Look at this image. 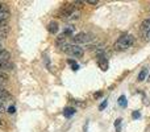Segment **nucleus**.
<instances>
[{"label":"nucleus","mask_w":150,"mask_h":132,"mask_svg":"<svg viewBox=\"0 0 150 132\" xmlns=\"http://www.w3.org/2000/svg\"><path fill=\"white\" fill-rule=\"evenodd\" d=\"M58 29H59V26H58L57 21H50L49 25H47V31H49L52 34H57Z\"/></svg>","instance_id":"0eeeda50"},{"label":"nucleus","mask_w":150,"mask_h":132,"mask_svg":"<svg viewBox=\"0 0 150 132\" xmlns=\"http://www.w3.org/2000/svg\"><path fill=\"white\" fill-rule=\"evenodd\" d=\"M8 79V74L4 71H0V81H7Z\"/></svg>","instance_id":"4468645a"},{"label":"nucleus","mask_w":150,"mask_h":132,"mask_svg":"<svg viewBox=\"0 0 150 132\" xmlns=\"http://www.w3.org/2000/svg\"><path fill=\"white\" fill-rule=\"evenodd\" d=\"M13 69H15V65L11 64L9 61H1L0 60V71L5 73V70H13Z\"/></svg>","instance_id":"423d86ee"},{"label":"nucleus","mask_w":150,"mask_h":132,"mask_svg":"<svg viewBox=\"0 0 150 132\" xmlns=\"http://www.w3.org/2000/svg\"><path fill=\"white\" fill-rule=\"evenodd\" d=\"M121 123H122V119H116L115 122V128H116V132H121Z\"/></svg>","instance_id":"ddd939ff"},{"label":"nucleus","mask_w":150,"mask_h":132,"mask_svg":"<svg viewBox=\"0 0 150 132\" xmlns=\"http://www.w3.org/2000/svg\"><path fill=\"white\" fill-rule=\"evenodd\" d=\"M107 104H108V102H107V101H104L103 103H101L100 106H99V110H100V111H103V110H104V108H105V107H107Z\"/></svg>","instance_id":"dca6fc26"},{"label":"nucleus","mask_w":150,"mask_h":132,"mask_svg":"<svg viewBox=\"0 0 150 132\" xmlns=\"http://www.w3.org/2000/svg\"><path fill=\"white\" fill-rule=\"evenodd\" d=\"M88 4H98V0H87Z\"/></svg>","instance_id":"a211bd4d"},{"label":"nucleus","mask_w":150,"mask_h":132,"mask_svg":"<svg viewBox=\"0 0 150 132\" xmlns=\"http://www.w3.org/2000/svg\"><path fill=\"white\" fill-rule=\"evenodd\" d=\"M98 65L100 66V69L103 71L108 70V60L105 58L104 53H101V52H99V54H98Z\"/></svg>","instance_id":"39448f33"},{"label":"nucleus","mask_w":150,"mask_h":132,"mask_svg":"<svg viewBox=\"0 0 150 132\" xmlns=\"http://www.w3.org/2000/svg\"><path fill=\"white\" fill-rule=\"evenodd\" d=\"M148 82L150 83V75H149V77H148Z\"/></svg>","instance_id":"5701e85b"},{"label":"nucleus","mask_w":150,"mask_h":132,"mask_svg":"<svg viewBox=\"0 0 150 132\" xmlns=\"http://www.w3.org/2000/svg\"><path fill=\"white\" fill-rule=\"evenodd\" d=\"M75 112H76V110L74 108V107H66L65 110H63V116L67 118V119H70L71 116H74Z\"/></svg>","instance_id":"6e6552de"},{"label":"nucleus","mask_w":150,"mask_h":132,"mask_svg":"<svg viewBox=\"0 0 150 132\" xmlns=\"http://www.w3.org/2000/svg\"><path fill=\"white\" fill-rule=\"evenodd\" d=\"M93 40V36L88 33H78L73 37V41L75 42V45H79V44H88Z\"/></svg>","instance_id":"7ed1b4c3"},{"label":"nucleus","mask_w":150,"mask_h":132,"mask_svg":"<svg viewBox=\"0 0 150 132\" xmlns=\"http://www.w3.org/2000/svg\"><path fill=\"white\" fill-rule=\"evenodd\" d=\"M141 29H142L144 32H146V33H149L150 32V19H146V20L142 21V24H141Z\"/></svg>","instance_id":"9d476101"},{"label":"nucleus","mask_w":150,"mask_h":132,"mask_svg":"<svg viewBox=\"0 0 150 132\" xmlns=\"http://www.w3.org/2000/svg\"><path fill=\"white\" fill-rule=\"evenodd\" d=\"M8 112H9V114H15V112H16V107L15 106H9V107H8Z\"/></svg>","instance_id":"f3484780"},{"label":"nucleus","mask_w":150,"mask_h":132,"mask_svg":"<svg viewBox=\"0 0 150 132\" xmlns=\"http://www.w3.org/2000/svg\"><path fill=\"white\" fill-rule=\"evenodd\" d=\"M3 127H4V123H3V120L0 119V128H3Z\"/></svg>","instance_id":"6ab92c4d"},{"label":"nucleus","mask_w":150,"mask_h":132,"mask_svg":"<svg viewBox=\"0 0 150 132\" xmlns=\"http://www.w3.org/2000/svg\"><path fill=\"white\" fill-rule=\"evenodd\" d=\"M132 118H133V119H140V118H141V112L140 111H133Z\"/></svg>","instance_id":"2eb2a0df"},{"label":"nucleus","mask_w":150,"mask_h":132,"mask_svg":"<svg viewBox=\"0 0 150 132\" xmlns=\"http://www.w3.org/2000/svg\"><path fill=\"white\" fill-rule=\"evenodd\" d=\"M148 73H149V70L146 69V67H144L142 70L140 71V74H138V82H142V81H145L146 78H148Z\"/></svg>","instance_id":"1a4fd4ad"},{"label":"nucleus","mask_w":150,"mask_h":132,"mask_svg":"<svg viewBox=\"0 0 150 132\" xmlns=\"http://www.w3.org/2000/svg\"><path fill=\"white\" fill-rule=\"evenodd\" d=\"M61 49H62V52H65L66 54L71 56V57L80 58V57H83V54H84V50H83V48L80 46V45L65 44L63 46H61Z\"/></svg>","instance_id":"f03ea898"},{"label":"nucleus","mask_w":150,"mask_h":132,"mask_svg":"<svg viewBox=\"0 0 150 132\" xmlns=\"http://www.w3.org/2000/svg\"><path fill=\"white\" fill-rule=\"evenodd\" d=\"M133 44H134V37L129 33H124L119 37V40H117L116 44H115V48H116L117 50H127V49H129Z\"/></svg>","instance_id":"f257e3e1"},{"label":"nucleus","mask_w":150,"mask_h":132,"mask_svg":"<svg viewBox=\"0 0 150 132\" xmlns=\"http://www.w3.org/2000/svg\"><path fill=\"white\" fill-rule=\"evenodd\" d=\"M87 127H88V123H86V126H84V132H87Z\"/></svg>","instance_id":"412c9836"},{"label":"nucleus","mask_w":150,"mask_h":132,"mask_svg":"<svg viewBox=\"0 0 150 132\" xmlns=\"http://www.w3.org/2000/svg\"><path fill=\"white\" fill-rule=\"evenodd\" d=\"M67 64H69V65L71 66V69H73L74 71H76V70L79 69V65H78V64L75 62L74 60H67Z\"/></svg>","instance_id":"f8f14e48"},{"label":"nucleus","mask_w":150,"mask_h":132,"mask_svg":"<svg viewBox=\"0 0 150 132\" xmlns=\"http://www.w3.org/2000/svg\"><path fill=\"white\" fill-rule=\"evenodd\" d=\"M149 36H150V32H149Z\"/></svg>","instance_id":"b1692460"},{"label":"nucleus","mask_w":150,"mask_h":132,"mask_svg":"<svg viewBox=\"0 0 150 132\" xmlns=\"http://www.w3.org/2000/svg\"><path fill=\"white\" fill-rule=\"evenodd\" d=\"M100 95H101V93H96L95 94V98H98V96H100Z\"/></svg>","instance_id":"aec40b11"},{"label":"nucleus","mask_w":150,"mask_h":132,"mask_svg":"<svg viewBox=\"0 0 150 132\" xmlns=\"http://www.w3.org/2000/svg\"><path fill=\"white\" fill-rule=\"evenodd\" d=\"M73 12H74V5L73 4H65L59 9L58 15H59V17H69V16L73 15Z\"/></svg>","instance_id":"20e7f679"},{"label":"nucleus","mask_w":150,"mask_h":132,"mask_svg":"<svg viewBox=\"0 0 150 132\" xmlns=\"http://www.w3.org/2000/svg\"><path fill=\"white\" fill-rule=\"evenodd\" d=\"M1 9H4V8H3V4L0 3V11H1Z\"/></svg>","instance_id":"4be33fe9"},{"label":"nucleus","mask_w":150,"mask_h":132,"mask_svg":"<svg viewBox=\"0 0 150 132\" xmlns=\"http://www.w3.org/2000/svg\"><path fill=\"white\" fill-rule=\"evenodd\" d=\"M117 103H119V106L121 107V108H127V106H128L127 96H125V95H121V96L119 98V101H117Z\"/></svg>","instance_id":"9b49d317"}]
</instances>
